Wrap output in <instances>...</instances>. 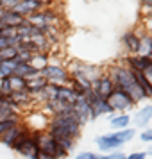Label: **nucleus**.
<instances>
[{"label": "nucleus", "mask_w": 152, "mask_h": 159, "mask_svg": "<svg viewBox=\"0 0 152 159\" xmlns=\"http://www.w3.org/2000/svg\"><path fill=\"white\" fill-rule=\"evenodd\" d=\"M106 73L109 75V79L113 80V84H115L116 89L125 91V93L134 100V104H138V102H141V100H147L143 91L138 86V82H136V79H134L132 72H131L127 66L120 65V63H115V65L108 66V72Z\"/></svg>", "instance_id": "nucleus-1"}, {"label": "nucleus", "mask_w": 152, "mask_h": 159, "mask_svg": "<svg viewBox=\"0 0 152 159\" xmlns=\"http://www.w3.org/2000/svg\"><path fill=\"white\" fill-rule=\"evenodd\" d=\"M47 132L56 141L58 139H72V141H77L81 138V132H82V125L70 113V115H61V116L50 118L48 127H47Z\"/></svg>", "instance_id": "nucleus-2"}, {"label": "nucleus", "mask_w": 152, "mask_h": 159, "mask_svg": "<svg viewBox=\"0 0 152 159\" xmlns=\"http://www.w3.org/2000/svg\"><path fill=\"white\" fill-rule=\"evenodd\" d=\"M66 70L70 73V77L77 80L86 91L91 89V84L104 73L100 66L90 65V63H82V61H72L70 65L66 66Z\"/></svg>", "instance_id": "nucleus-3"}, {"label": "nucleus", "mask_w": 152, "mask_h": 159, "mask_svg": "<svg viewBox=\"0 0 152 159\" xmlns=\"http://www.w3.org/2000/svg\"><path fill=\"white\" fill-rule=\"evenodd\" d=\"M136 136V130L127 127L122 130H115L109 134H102L95 139V145L99 147L102 154H111V152H118L125 143H129L132 138Z\"/></svg>", "instance_id": "nucleus-4"}, {"label": "nucleus", "mask_w": 152, "mask_h": 159, "mask_svg": "<svg viewBox=\"0 0 152 159\" xmlns=\"http://www.w3.org/2000/svg\"><path fill=\"white\" fill-rule=\"evenodd\" d=\"M36 139H38V152L45 154L47 157L50 159H66L70 156V152H66L61 145L54 139V138L45 130V132H36Z\"/></svg>", "instance_id": "nucleus-5"}, {"label": "nucleus", "mask_w": 152, "mask_h": 159, "mask_svg": "<svg viewBox=\"0 0 152 159\" xmlns=\"http://www.w3.org/2000/svg\"><path fill=\"white\" fill-rule=\"evenodd\" d=\"M41 75L47 79L48 84H54V86H68V80H70V73L66 66L58 61H50L41 70Z\"/></svg>", "instance_id": "nucleus-6"}, {"label": "nucleus", "mask_w": 152, "mask_h": 159, "mask_svg": "<svg viewBox=\"0 0 152 159\" xmlns=\"http://www.w3.org/2000/svg\"><path fill=\"white\" fill-rule=\"evenodd\" d=\"M106 100H108V104L111 106L113 113H127V111H131V109L136 106V104H134V100H132V98H131L125 91H122V89H116V88H115V91L109 95Z\"/></svg>", "instance_id": "nucleus-7"}, {"label": "nucleus", "mask_w": 152, "mask_h": 159, "mask_svg": "<svg viewBox=\"0 0 152 159\" xmlns=\"http://www.w3.org/2000/svg\"><path fill=\"white\" fill-rule=\"evenodd\" d=\"M11 150H15L16 154H20L23 157L30 159L34 154L38 152V139H36V132H27V134H23L15 145H13V148Z\"/></svg>", "instance_id": "nucleus-8"}, {"label": "nucleus", "mask_w": 152, "mask_h": 159, "mask_svg": "<svg viewBox=\"0 0 152 159\" xmlns=\"http://www.w3.org/2000/svg\"><path fill=\"white\" fill-rule=\"evenodd\" d=\"M72 115L79 120L81 125H86L88 122H91V120H95V115H93V109H91V106L88 104L86 100H84V97L81 95L77 100L73 102L72 106Z\"/></svg>", "instance_id": "nucleus-9"}, {"label": "nucleus", "mask_w": 152, "mask_h": 159, "mask_svg": "<svg viewBox=\"0 0 152 159\" xmlns=\"http://www.w3.org/2000/svg\"><path fill=\"white\" fill-rule=\"evenodd\" d=\"M16 116H25L20 111V107L16 106L11 95H0V122L4 120H11V118H16Z\"/></svg>", "instance_id": "nucleus-10"}, {"label": "nucleus", "mask_w": 152, "mask_h": 159, "mask_svg": "<svg viewBox=\"0 0 152 159\" xmlns=\"http://www.w3.org/2000/svg\"><path fill=\"white\" fill-rule=\"evenodd\" d=\"M47 6H48V4H47V2H41V0H18L13 11L18 13L20 16H23V18H29L30 15H34L38 11L45 9Z\"/></svg>", "instance_id": "nucleus-11"}, {"label": "nucleus", "mask_w": 152, "mask_h": 159, "mask_svg": "<svg viewBox=\"0 0 152 159\" xmlns=\"http://www.w3.org/2000/svg\"><path fill=\"white\" fill-rule=\"evenodd\" d=\"M141 32H143V30H141ZM141 32L131 29V30H127V32L122 34L120 43H122L123 50L127 52V56H138V52H140V34H141Z\"/></svg>", "instance_id": "nucleus-12"}, {"label": "nucleus", "mask_w": 152, "mask_h": 159, "mask_svg": "<svg viewBox=\"0 0 152 159\" xmlns=\"http://www.w3.org/2000/svg\"><path fill=\"white\" fill-rule=\"evenodd\" d=\"M91 89H93L99 97H102V98H108L109 95L115 91V84H113V80L109 79L108 73L104 72L100 77L95 80L93 84H91Z\"/></svg>", "instance_id": "nucleus-13"}, {"label": "nucleus", "mask_w": 152, "mask_h": 159, "mask_svg": "<svg viewBox=\"0 0 152 159\" xmlns=\"http://www.w3.org/2000/svg\"><path fill=\"white\" fill-rule=\"evenodd\" d=\"M27 132H30V130L27 129V125H25V122H23V123H20V125H16L15 129L4 132V134L0 136V143L6 145L7 148H13V145H15L16 141L23 136V134H27Z\"/></svg>", "instance_id": "nucleus-14"}, {"label": "nucleus", "mask_w": 152, "mask_h": 159, "mask_svg": "<svg viewBox=\"0 0 152 159\" xmlns=\"http://www.w3.org/2000/svg\"><path fill=\"white\" fill-rule=\"evenodd\" d=\"M134 125H136L138 129H147L149 127V123L152 122V104H145L141 106V109H138L136 115L131 118Z\"/></svg>", "instance_id": "nucleus-15"}, {"label": "nucleus", "mask_w": 152, "mask_h": 159, "mask_svg": "<svg viewBox=\"0 0 152 159\" xmlns=\"http://www.w3.org/2000/svg\"><path fill=\"white\" fill-rule=\"evenodd\" d=\"M23 22H25V18L20 16L18 13H15V11H7V9H2L0 11V23H2V27L18 29Z\"/></svg>", "instance_id": "nucleus-16"}, {"label": "nucleus", "mask_w": 152, "mask_h": 159, "mask_svg": "<svg viewBox=\"0 0 152 159\" xmlns=\"http://www.w3.org/2000/svg\"><path fill=\"white\" fill-rule=\"evenodd\" d=\"M47 86H48V82H47V79H45L41 73H38L34 77L27 79V91H29L32 97H38L39 93H43V89Z\"/></svg>", "instance_id": "nucleus-17"}, {"label": "nucleus", "mask_w": 152, "mask_h": 159, "mask_svg": "<svg viewBox=\"0 0 152 159\" xmlns=\"http://www.w3.org/2000/svg\"><path fill=\"white\" fill-rule=\"evenodd\" d=\"M109 123L111 127L116 130H122V129H127L131 123V116L127 113H115L113 116H109Z\"/></svg>", "instance_id": "nucleus-18"}, {"label": "nucleus", "mask_w": 152, "mask_h": 159, "mask_svg": "<svg viewBox=\"0 0 152 159\" xmlns=\"http://www.w3.org/2000/svg\"><path fill=\"white\" fill-rule=\"evenodd\" d=\"M150 52H152V34L143 30L140 34V52H138V56H150Z\"/></svg>", "instance_id": "nucleus-19"}, {"label": "nucleus", "mask_w": 152, "mask_h": 159, "mask_svg": "<svg viewBox=\"0 0 152 159\" xmlns=\"http://www.w3.org/2000/svg\"><path fill=\"white\" fill-rule=\"evenodd\" d=\"M16 66H18V61H16V59L2 61V65H0V79H9V77H13Z\"/></svg>", "instance_id": "nucleus-20"}, {"label": "nucleus", "mask_w": 152, "mask_h": 159, "mask_svg": "<svg viewBox=\"0 0 152 159\" xmlns=\"http://www.w3.org/2000/svg\"><path fill=\"white\" fill-rule=\"evenodd\" d=\"M50 63V57H48V54H34L32 57H30L29 65L34 68V70H38V72H41L45 66Z\"/></svg>", "instance_id": "nucleus-21"}, {"label": "nucleus", "mask_w": 152, "mask_h": 159, "mask_svg": "<svg viewBox=\"0 0 152 159\" xmlns=\"http://www.w3.org/2000/svg\"><path fill=\"white\" fill-rule=\"evenodd\" d=\"M91 109H93L95 118L104 116V115H115V113H113V109H111V106L108 104V100H106V98H100V100L97 102V104H95Z\"/></svg>", "instance_id": "nucleus-22"}, {"label": "nucleus", "mask_w": 152, "mask_h": 159, "mask_svg": "<svg viewBox=\"0 0 152 159\" xmlns=\"http://www.w3.org/2000/svg\"><path fill=\"white\" fill-rule=\"evenodd\" d=\"M20 123H23V116H16V118H11V120L0 122V136H2L4 132H7V130L15 129L16 125H20Z\"/></svg>", "instance_id": "nucleus-23"}, {"label": "nucleus", "mask_w": 152, "mask_h": 159, "mask_svg": "<svg viewBox=\"0 0 152 159\" xmlns=\"http://www.w3.org/2000/svg\"><path fill=\"white\" fill-rule=\"evenodd\" d=\"M9 80H11L13 91H27V79L18 77V75H13V77H9Z\"/></svg>", "instance_id": "nucleus-24"}, {"label": "nucleus", "mask_w": 152, "mask_h": 159, "mask_svg": "<svg viewBox=\"0 0 152 159\" xmlns=\"http://www.w3.org/2000/svg\"><path fill=\"white\" fill-rule=\"evenodd\" d=\"M16 56H18V47H7V48L0 50V57H2V61L16 59Z\"/></svg>", "instance_id": "nucleus-25"}, {"label": "nucleus", "mask_w": 152, "mask_h": 159, "mask_svg": "<svg viewBox=\"0 0 152 159\" xmlns=\"http://www.w3.org/2000/svg\"><path fill=\"white\" fill-rule=\"evenodd\" d=\"M13 88H11V80L9 79H0V95H11Z\"/></svg>", "instance_id": "nucleus-26"}, {"label": "nucleus", "mask_w": 152, "mask_h": 159, "mask_svg": "<svg viewBox=\"0 0 152 159\" xmlns=\"http://www.w3.org/2000/svg\"><path fill=\"white\" fill-rule=\"evenodd\" d=\"M125 157H127V154L118 150V152H111V154H99L97 159H125Z\"/></svg>", "instance_id": "nucleus-27"}, {"label": "nucleus", "mask_w": 152, "mask_h": 159, "mask_svg": "<svg viewBox=\"0 0 152 159\" xmlns=\"http://www.w3.org/2000/svg\"><path fill=\"white\" fill-rule=\"evenodd\" d=\"M140 139H141L143 143H150V145H152V127H147V129L141 130Z\"/></svg>", "instance_id": "nucleus-28"}, {"label": "nucleus", "mask_w": 152, "mask_h": 159, "mask_svg": "<svg viewBox=\"0 0 152 159\" xmlns=\"http://www.w3.org/2000/svg\"><path fill=\"white\" fill-rule=\"evenodd\" d=\"M99 157V154H95V152H79L75 159H97Z\"/></svg>", "instance_id": "nucleus-29"}, {"label": "nucleus", "mask_w": 152, "mask_h": 159, "mask_svg": "<svg viewBox=\"0 0 152 159\" xmlns=\"http://www.w3.org/2000/svg\"><path fill=\"white\" fill-rule=\"evenodd\" d=\"M147 157V154L141 150H136V152H131V154H127V157L125 159H145Z\"/></svg>", "instance_id": "nucleus-30"}, {"label": "nucleus", "mask_w": 152, "mask_h": 159, "mask_svg": "<svg viewBox=\"0 0 152 159\" xmlns=\"http://www.w3.org/2000/svg\"><path fill=\"white\" fill-rule=\"evenodd\" d=\"M143 75H145V77H147V80H149V82H150V84H152V63H150V65H149V68H147V70H145V72H143Z\"/></svg>", "instance_id": "nucleus-31"}, {"label": "nucleus", "mask_w": 152, "mask_h": 159, "mask_svg": "<svg viewBox=\"0 0 152 159\" xmlns=\"http://www.w3.org/2000/svg\"><path fill=\"white\" fill-rule=\"evenodd\" d=\"M145 154H147V156H150V157H152V145H149V148L145 150Z\"/></svg>", "instance_id": "nucleus-32"}, {"label": "nucleus", "mask_w": 152, "mask_h": 159, "mask_svg": "<svg viewBox=\"0 0 152 159\" xmlns=\"http://www.w3.org/2000/svg\"><path fill=\"white\" fill-rule=\"evenodd\" d=\"M0 65H2V57H0Z\"/></svg>", "instance_id": "nucleus-33"}, {"label": "nucleus", "mask_w": 152, "mask_h": 159, "mask_svg": "<svg viewBox=\"0 0 152 159\" xmlns=\"http://www.w3.org/2000/svg\"><path fill=\"white\" fill-rule=\"evenodd\" d=\"M150 57H152V52H150Z\"/></svg>", "instance_id": "nucleus-34"}]
</instances>
